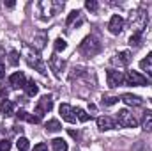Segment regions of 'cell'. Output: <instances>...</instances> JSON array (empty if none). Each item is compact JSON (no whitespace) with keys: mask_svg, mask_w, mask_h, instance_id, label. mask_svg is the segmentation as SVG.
Instances as JSON below:
<instances>
[{"mask_svg":"<svg viewBox=\"0 0 152 151\" xmlns=\"http://www.w3.org/2000/svg\"><path fill=\"white\" fill-rule=\"evenodd\" d=\"M147 23H149V14L143 9L133 11L127 18V25L133 30V34H143V29L147 27Z\"/></svg>","mask_w":152,"mask_h":151,"instance_id":"obj_1","label":"cell"},{"mask_svg":"<svg viewBox=\"0 0 152 151\" xmlns=\"http://www.w3.org/2000/svg\"><path fill=\"white\" fill-rule=\"evenodd\" d=\"M62 9H64V2H58V0H42V2H39L41 20H50L51 16H55Z\"/></svg>","mask_w":152,"mask_h":151,"instance_id":"obj_2","label":"cell"},{"mask_svg":"<svg viewBox=\"0 0 152 151\" xmlns=\"http://www.w3.org/2000/svg\"><path fill=\"white\" fill-rule=\"evenodd\" d=\"M80 52H81L83 55H87V57H92V55L99 53V52H101V43H99V39L96 38V36H92V34L87 36V38L80 43Z\"/></svg>","mask_w":152,"mask_h":151,"instance_id":"obj_3","label":"cell"},{"mask_svg":"<svg viewBox=\"0 0 152 151\" xmlns=\"http://www.w3.org/2000/svg\"><path fill=\"white\" fill-rule=\"evenodd\" d=\"M23 55H25V61H27V64H28L30 68L37 70L41 75H46V64H44L42 59L39 57V52H32V48H25Z\"/></svg>","mask_w":152,"mask_h":151,"instance_id":"obj_4","label":"cell"},{"mask_svg":"<svg viewBox=\"0 0 152 151\" xmlns=\"http://www.w3.org/2000/svg\"><path fill=\"white\" fill-rule=\"evenodd\" d=\"M117 123H118L122 128H134V126L138 124L136 117L129 112V110H126V109H122V110L117 112Z\"/></svg>","mask_w":152,"mask_h":151,"instance_id":"obj_5","label":"cell"},{"mask_svg":"<svg viewBox=\"0 0 152 151\" xmlns=\"http://www.w3.org/2000/svg\"><path fill=\"white\" fill-rule=\"evenodd\" d=\"M124 84H127V85H149L151 80L145 75L138 73V71H129L124 76Z\"/></svg>","mask_w":152,"mask_h":151,"instance_id":"obj_6","label":"cell"},{"mask_svg":"<svg viewBox=\"0 0 152 151\" xmlns=\"http://www.w3.org/2000/svg\"><path fill=\"white\" fill-rule=\"evenodd\" d=\"M51 109H53V100H51L50 94H44V96H41V100H39L37 105H36V115L37 117H42L44 114H48Z\"/></svg>","mask_w":152,"mask_h":151,"instance_id":"obj_7","label":"cell"},{"mask_svg":"<svg viewBox=\"0 0 152 151\" xmlns=\"http://www.w3.org/2000/svg\"><path fill=\"white\" fill-rule=\"evenodd\" d=\"M124 25H126L124 18H122L120 14H113L112 20H110V23H108V30L117 36V34H120V32L124 30Z\"/></svg>","mask_w":152,"mask_h":151,"instance_id":"obj_8","label":"cell"},{"mask_svg":"<svg viewBox=\"0 0 152 151\" xmlns=\"http://www.w3.org/2000/svg\"><path fill=\"white\" fill-rule=\"evenodd\" d=\"M106 80H108V85L110 87H118V85L124 84V75H122V71L108 70L106 71Z\"/></svg>","mask_w":152,"mask_h":151,"instance_id":"obj_9","label":"cell"},{"mask_svg":"<svg viewBox=\"0 0 152 151\" xmlns=\"http://www.w3.org/2000/svg\"><path fill=\"white\" fill-rule=\"evenodd\" d=\"M58 112H60V115H62V119L64 121H67V123H76V112H75V109L71 107V105H67V103H62L60 107H58Z\"/></svg>","mask_w":152,"mask_h":151,"instance_id":"obj_10","label":"cell"},{"mask_svg":"<svg viewBox=\"0 0 152 151\" xmlns=\"http://www.w3.org/2000/svg\"><path fill=\"white\" fill-rule=\"evenodd\" d=\"M129 62H131V52H127V50L112 57V64L118 66V68H126V66H129Z\"/></svg>","mask_w":152,"mask_h":151,"instance_id":"obj_11","label":"cell"},{"mask_svg":"<svg viewBox=\"0 0 152 151\" xmlns=\"http://www.w3.org/2000/svg\"><path fill=\"white\" fill-rule=\"evenodd\" d=\"M50 68H51V71H55L57 76H60L62 71H64V68H66V62L62 61V57H58V55L55 53V55L50 57Z\"/></svg>","mask_w":152,"mask_h":151,"instance_id":"obj_12","label":"cell"},{"mask_svg":"<svg viewBox=\"0 0 152 151\" xmlns=\"http://www.w3.org/2000/svg\"><path fill=\"white\" fill-rule=\"evenodd\" d=\"M25 84H27V78H25V75L21 71H16V73H12V75L9 76V85L14 87V89L25 87Z\"/></svg>","mask_w":152,"mask_h":151,"instance_id":"obj_13","label":"cell"},{"mask_svg":"<svg viewBox=\"0 0 152 151\" xmlns=\"http://www.w3.org/2000/svg\"><path fill=\"white\" fill-rule=\"evenodd\" d=\"M85 21V18H83V14H81V11H73L69 16H67V27H80L81 23Z\"/></svg>","mask_w":152,"mask_h":151,"instance_id":"obj_14","label":"cell"},{"mask_svg":"<svg viewBox=\"0 0 152 151\" xmlns=\"http://www.w3.org/2000/svg\"><path fill=\"white\" fill-rule=\"evenodd\" d=\"M97 128L103 130V132H106V130H113L115 128V121L112 119V117H108V115H101V117H97Z\"/></svg>","mask_w":152,"mask_h":151,"instance_id":"obj_15","label":"cell"},{"mask_svg":"<svg viewBox=\"0 0 152 151\" xmlns=\"http://www.w3.org/2000/svg\"><path fill=\"white\" fill-rule=\"evenodd\" d=\"M120 101H124L126 105H131V107H140L142 105V98L140 96H134V94H122Z\"/></svg>","mask_w":152,"mask_h":151,"instance_id":"obj_16","label":"cell"},{"mask_svg":"<svg viewBox=\"0 0 152 151\" xmlns=\"http://www.w3.org/2000/svg\"><path fill=\"white\" fill-rule=\"evenodd\" d=\"M0 112H2V115H5V117L12 115V114H14V103L9 101V100H4V101L0 103Z\"/></svg>","mask_w":152,"mask_h":151,"instance_id":"obj_17","label":"cell"},{"mask_svg":"<svg viewBox=\"0 0 152 151\" xmlns=\"http://www.w3.org/2000/svg\"><path fill=\"white\" fill-rule=\"evenodd\" d=\"M25 93H27V96H36L39 93V85L34 82V80H27V84H25Z\"/></svg>","mask_w":152,"mask_h":151,"instance_id":"obj_18","label":"cell"},{"mask_svg":"<svg viewBox=\"0 0 152 151\" xmlns=\"http://www.w3.org/2000/svg\"><path fill=\"white\" fill-rule=\"evenodd\" d=\"M142 128L145 132H152V112H143L142 117Z\"/></svg>","mask_w":152,"mask_h":151,"instance_id":"obj_19","label":"cell"},{"mask_svg":"<svg viewBox=\"0 0 152 151\" xmlns=\"http://www.w3.org/2000/svg\"><path fill=\"white\" fill-rule=\"evenodd\" d=\"M140 68H142L143 71H147L149 75H152V53H149L145 59L140 61Z\"/></svg>","mask_w":152,"mask_h":151,"instance_id":"obj_20","label":"cell"},{"mask_svg":"<svg viewBox=\"0 0 152 151\" xmlns=\"http://www.w3.org/2000/svg\"><path fill=\"white\" fill-rule=\"evenodd\" d=\"M18 115V119H23V121H28V123H39L41 121V117H37V115H30L28 112H25V110H20V112L16 114Z\"/></svg>","mask_w":152,"mask_h":151,"instance_id":"obj_21","label":"cell"},{"mask_svg":"<svg viewBox=\"0 0 152 151\" xmlns=\"http://www.w3.org/2000/svg\"><path fill=\"white\" fill-rule=\"evenodd\" d=\"M51 148H53V151H67V142L64 139H53Z\"/></svg>","mask_w":152,"mask_h":151,"instance_id":"obj_22","label":"cell"},{"mask_svg":"<svg viewBox=\"0 0 152 151\" xmlns=\"http://www.w3.org/2000/svg\"><path fill=\"white\" fill-rule=\"evenodd\" d=\"M44 44H46V34H39L37 38H34L32 46L36 48V52H41V50L44 48Z\"/></svg>","mask_w":152,"mask_h":151,"instance_id":"obj_23","label":"cell"},{"mask_svg":"<svg viewBox=\"0 0 152 151\" xmlns=\"http://www.w3.org/2000/svg\"><path fill=\"white\" fill-rule=\"evenodd\" d=\"M44 126H46V132H58V130H62V126H60V123L57 119H50Z\"/></svg>","mask_w":152,"mask_h":151,"instance_id":"obj_24","label":"cell"},{"mask_svg":"<svg viewBox=\"0 0 152 151\" xmlns=\"http://www.w3.org/2000/svg\"><path fill=\"white\" fill-rule=\"evenodd\" d=\"M16 148H18V151H28L30 150V142H28V139L20 137L18 142H16Z\"/></svg>","mask_w":152,"mask_h":151,"instance_id":"obj_25","label":"cell"},{"mask_svg":"<svg viewBox=\"0 0 152 151\" xmlns=\"http://www.w3.org/2000/svg\"><path fill=\"white\" fill-rule=\"evenodd\" d=\"M9 64L11 66H18L20 64V53L16 50H11L9 52Z\"/></svg>","mask_w":152,"mask_h":151,"instance_id":"obj_26","label":"cell"},{"mask_svg":"<svg viewBox=\"0 0 152 151\" xmlns=\"http://www.w3.org/2000/svg\"><path fill=\"white\" fill-rule=\"evenodd\" d=\"M129 44H131L133 48H138V46L142 44V34H133V36L129 38Z\"/></svg>","mask_w":152,"mask_h":151,"instance_id":"obj_27","label":"cell"},{"mask_svg":"<svg viewBox=\"0 0 152 151\" xmlns=\"http://www.w3.org/2000/svg\"><path fill=\"white\" fill-rule=\"evenodd\" d=\"M75 112H76V117H78V119H80L81 123H87V121L90 119V115L85 112L83 109H75Z\"/></svg>","mask_w":152,"mask_h":151,"instance_id":"obj_28","label":"cell"},{"mask_svg":"<svg viewBox=\"0 0 152 151\" xmlns=\"http://www.w3.org/2000/svg\"><path fill=\"white\" fill-rule=\"evenodd\" d=\"M66 48H67V43H66L64 39H60V38H58L57 41H55V52H57V53H60V52H64Z\"/></svg>","mask_w":152,"mask_h":151,"instance_id":"obj_29","label":"cell"},{"mask_svg":"<svg viewBox=\"0 0 152 151\" xmlns=\"http://www.w3.org/2000/svg\"><path fill=\"white\" fill-rule=\"evenodd\" d=\"M117 101H118V98H117V96H108V98H104V100H103V105L112 107V105H115Z\"/></svg>","mask_w":152,"mask_h":151,"instance_id":"obj_30","label":"cell"},{"mask_svg":"<svg viewBox=\"0 0 152 151\" xmlns=\"http://www.w3.org/2000/svg\"><path fill=\"white\" fill-rule=\"evenodd\" d=\"M85 7H87L88 11H97V2H96V0H87V2H85Z\"/></svg>","mask_w":152,"mask_h":151,"instance_id":"obj_31","label":"cell"},{"mask_svg":"<svg viewBox=\"0 0 152 151\" xmlns=\"http://www.w3.org/2000/svg\"><path fill=\"white\" fill-rule=\"evenodd\" d=\"M11 150V142L7 139H2L0 141V151H9Z\"/></svg>","mask_w":152,"mask_h":151,"instance_id":"obj_32","label":"cell"},{"mask_svg":"<svg viewBox=\"0 0 152 151\" xmlns=\"http://www.w3.org/2000/svg\"><path fill=\"white\" fill-rule=\"evenodd\" d=\"M34 151H48V146L44 144V142H39L34 146Z\"/></svg>","mask_w":152,"mask_h":151,"instance_id":"obj_33","label":"cell"},{"mask_svg":"<svg viewBox=\"0 0 152 151\" xmlns=\"http://www.w3.org/2000/svg\"><path fill=\"white\" fill-rule=\"evenodd\" d=\"M5 76V70H4V66H2V62H0V78H4Z\"/></svg>","mask_w":152,"mask_h":151,"instance_id":"obj_34","label":"cell"},{"mask_svg":"<svg viewBox=\"0 0 152 151\" xmlns=\"http://www.w3.org/2000/svg\"><path fill=\"white\" fill-rule=\"evenodd\" d=\"M69 135H71V137H78V132H75V130H69Z\"/></svg>","mask_w":152,"mask_h":151,"instance_id":"obj_35","label":"cell"},{"mask_svg":"<svg viewBox=\"0 0 152 151\" xmlns=\"http://www.w3.org/2000/svg\"><path fill=\"white\" fill-rule=\"evenodd\" d=\"M0 96H7V91L5 89H0Z\"/></svg>","mask_w":152,"mask_h":151,"instance_id":"obj_36","label":"cell"}]
</instances>
